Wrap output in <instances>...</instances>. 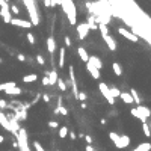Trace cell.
Returning <instances> with one entry per match:
<instances>
[{"instance_id": "20", "label": "cell", "mask_w": 151, "mask_h": 151, "mask_svg": "<svg viewBox=\"0 0 151 151\" xmlns=\"http://www.w3.org/2000/svg\"><path fill=\"white\" fill-rule=\"evenodd\" d=\"M151 150V144H148V142H144V144H139L133 151H150Z\"/></svg>"}, {"instance_id": "24", "label": "cell", "mask_w": 151, "mask_h": 151, "mask_svg": "<svg viewBox=\"0 0 151 151\" xmlns=\"http://www.w3.org/2000/svg\"><path fill=\"white\" fill-rule=\"evenodd\" d=\"M88 27H89V30H95L97 29V24H95V17L89 15V18H88Z\"/></svg>"}, {"instance_id": "4", "label": "cell", "mask_w": 151, "mask_h": 151, "mask_svg": "<svg viewBox=\"0 0 151 151\" xmlns=\"http://www.w3.org/2000/svg\"><path fill=\"white\" fill-rule=\"evenodd\" d=\"M0 15H2V18H3V21L6 23V24H9L11 23V20H12V14H11V11H9V5H3V6H0Z\"/></svg>"}, {"instance_id": "11", "label": "cell", "mask_w": 151, "mask_h": 151, "mask_svg": "<svg viewBox=\"0 0 151 151\" xmlns=\"http://www.w3.org/2000/svg\"><path fill=\"white\" fill-rule=\"evenodd\" d=\"M109 138H110V140L115 144V147L121 150V142H119V135H118V133H117V131H109Z\"/></svg>"}, {"instance_id": "2", "label": "cell", "mask_w": 151, "mask_h": 151, "mask_svg": "<svg viewBox=\"0 0 151 151\" xmlns=\"http://www.w3.org/2000/svg\"><path fill=\"white\" fill-rule=\"evenodd\" d=\"M98 89H100V92L103 94L104 98L107 100V103H109V104H115V98L110 95V89H109V86H107V85L103 83V82H101V83H98Z\"/></svg>"}, {"instance_id": "25", "label": "cell", "mask_w": 151, "mask_h": 151, "mask_svg": "<svg viewBox=\"0 0 151 151\" xmlns=\"http://www.w3.org/2000/svg\"><path fill=\"white\" fill-rule=\"evenodd\" d=\"M97 29L101 32V35H107V33H109L107 24H104V23H98V24H97Z\"/></svg>"}, {"instance_id": "44", "label": "cell", "mask_w": 151, "mask_h": 151, "mask_svg": "<svg viewBox=\"0 0 151 151\" xmlns=\"http://www.w3.org/2000/svg\"><path fill=\"white\" fill-rule=\"evenodd\" d=\"M85 151H95V150H94V147L89 144V145H86V147H85Z\"/></svg>"}, {"instance_id": "31", "label": "cell", "mask_w": 151, "mask_h": 151, "mask_svg": "<svg viewBox=\"0 0 151 151\" xmlns=\"http://www.w3.org/2000/svg\"><path fill=\"white\" fill-rule=\"evenodd\" d=\"M9 11H11V14L18 15V14H20V8L17 6V5H12V6H9Z\"/></svg>"}, {"instance_id": "30", "label": "cell", "mask_w": 151, "mask_h": 151, "mask_svg": "<svg viewBox=\"0 0 151 151\" xmlns=\"http://www.w3.org/2000/svg\"><path fill=\"white\" fill-rule=\"evenodd\" d=\"M109 89H110V95L113 97V98H117V97H119L121 91L118 89V88H109Z\"/></svg>"}, {"instance_id": "38", "label": "cell", "mask_w": 151, "mask_h": 151, "mask_svg": "<svg viewBox=\"0 0 151 151\" xmlns=\"http://www.w3.org/2000/svg\"><path fill=\"white\" fill-rule=\"evenodd\" d=\"M42 86H50V82H48V77L47 76L42 79Z\"/></svg>"}, {"instance_id": "37", "label": "cell", "mask_w": 151, "mask_h": 151, "mask_svg": "<svg viewBox=\"0 0 151 151\" xmlns=\"http://www.w3.org/2000/svg\"><path fill=\"white\" fill-rule=\"evenodd\" d=\"M17 59H18L20 62H26V56L23 55V53H18V55H17Z\"/></svg>"}, {"instance_id": "8", "label": "cell", "mask_w": 151, "mask_h": 151, "mask_svg": "<svg viewBox=\"0 0 151 151\" xmlns=\"http://www.w3.org/2000/svg\"><path fill=\"white\" fill-rule=\"evenodd\" d=\"M86 70L89 71V74L92 76V79H97V80L100 79V70H98V68H95L94 65H91L89 62H86Z\"/></svg>"}, {"instance_id": "9", "label": "cell", "mask_w": 151, "mask_h": 151, "mask_svg": "<svg viewBox=\"0 0 151 151\" xmlns=\"http://www.w3.org/2000/svg\"><path fill=\"white\" fill-rule=\"evenodd\" d=\"M47 50H48L50 55H53V53L58 50V47H56V41H55V38H53V37H48V38H47Z\"/></svg>"}, {"instance_id": "47", "label": "cell", "mask_w": 151, "mask_h": 151, "mask_svg": "<svg viewBox=\"0 0 151 151\" xmlns=\"http://www.w3.org/2000/svg\"><path fill=\"white\" fill-rule=\"evenodd\" d=\"M5 2H9V0H5Z\"/></svg>"}, {"instance_id": "21", "label": "cell", "mask_w": 151, "mask_h": 151, "mask_svg": "<svg viewBox=\"0 0 151 151\" xmlns=\"http://www.w3.org/2000/svg\"><path fill=\"white\" fill-rule=\"evenodd\" d=\"M130 95H131V98H133V103H136V104H140L142 98L139 97V94H138V91H136V89H131V91H130Z\"/></svg>"}, {"instance_id": "15", "label": "cell", "mask_w": 151, "mask_h": 151, "mask_svg": "<svg viewBox=\"0 0 151 151\" xmlns=\"http://www.w3.org/2000/svg\"><path fill=\"white\" fill-rule=\"evenodd\" d=\"M6 95H20L21 94V89L18 86H12V88H9V89H6V91H3Z\"/></svg>"}, {"instance_id": "1", "label": "cell", "mask_w": 151, "mask_h": 151, "mask_svg": "<svg viewBox=\"0 0 151 151\" xmlns=\"http://www.w3.org/2000/svg\"><path fill=\"white\" fill-rule=\"evenodd\" d=\"M23 3L27 9V14L30 17V23L32 26H38L39 24V14H38V8L35 0H23Z\"/></svg>"}, {"instance_id": "36", "label": "cell", "mask_w": 151, "mask_h": 151, "mask_svg": "<svg viewBox=\"0 0 151 151\" xmlns=\"http://www.w3.org/2000/svg\"><path fill=\"white\" fill-rule=\"evenodd\" d=\"M48 127L50 129H58L59 127V122L58 121H48Z\"/></svg>"}, {"instance_id": "32", "label": "cell", "mask_w": 151, "mask_h": 151, "mask_svg": "<svg viewBox=\"0 0 151 151\" xmlns=\"http://www.w3.org/2000/svg\"><path fill=\"white\" fill-rule=\"evenodd\" d=\"M26 38H27L29 44H32V46H33V44H35V35H33L32 32H29L27 35H26Z\"/></svg>"}, {"instance_id": "35", "label": "cell", "mask_w": 151, "mask_h": 151, "mask_svg": "<svg viewBox=\"0 0 151 151\" xmlns=\"http://www.w3.org/2000/svg\"><path fill=\"white\" fill-rule=\"evenodd\" d=\"M37 62H38L39 65H44V64H46V59H44L42 55H38V56H37Z\"/></svg>"}, {"instance_id": "3", "label": "cell", "mask_w": 151, "mask_h": 151, "mask_svg": "<svg viewBox=\"0 0 151 151\" xmlns=\"http://www.w3.org/2000/svg\"><path fill=\"white\" fill-rule=\"evenodd\" d=\"M118 33L121 35V37H124L126 39L131 41V42H139V37H138L136 33H133V32L124 29V27H119V29H118Z\"/></svg>"}, {"instance_id": "5", "label": "cell", "mask_w": 151, "mask_h": 151, "mask_svg": "<svg viewBox=\"0 0 151 151\" xmlns=\"http://www.w3.org/2000/svg\"><path fill=\"white\" fill-rule=\"evenodd\" d=\"M88 33H89V27H88V24L86 23H79L77 24V35H79V39H86L88 37Z\"/></svg>"}, {"instance_id": "39", "label": "cell", "mask_w": 151, "mask_h": 151, "mask_svg": "<svg viewBox=\"0 0 151 151\" xmlns=\"http://www.w3.org/2000/svg\"><path fill=\"white\" fill-rule=\"evenodd\" d=\"M83 138H85V140L88 142V144H92V136H89V135H85Z\"/></svg>"}, {"instance_id": "27", "label": "cell", "mask_w": 151, "mask_h": 151, "mask_svg": "<svg viewBox=\"0 0 151 151\" xmlns=\"http://www.w3.org/2000/svg\"><path fill=\"white\" fill-rule=\"evenodd\" d=\"M131 115H133V117H136L138 119H140L142 122H147V118H145V117H142V115H140L136 109H131Z\"/></svg>"}, {"instance_id": "28", "label": "cell", "mask_w": 151, "mask_h": 151, "mask_svg": "<svg viewBox=\"0 0 151 151\" xmlns=\"http://www.w3.org/2000/svg\"><path fill=\"white\" fill-rule=\"evenodd\" d=\"M68 131H70V130H68L65 126H64V127H60V129H59V138H62V139L67 138V136H68Z\"/></svg>"}, {"instance_id": "22", "label": "cell", "mask_w": 151, "mask_h": 151, "mask_svg": "<svg viewBox=\"0 0 151 151\" xmlns=\"http://www.w3.org/2000/svg\"><path fill=\"white\" fill-rule=\"evenodd\" d=\"M112 70H113L115 76H118V77L122 74V68H121V65L118 64V62H113V64H112Z\"/></svg>"}, {"instance_id": "41", "label": "cell", "mask_w": 151, "mask_h": 151, "mask_svg": "<svg viewBox=\"0 0 151 151\" xmlns=\"http://www.w3.org/2000/svg\"><path fill=\"white\" fill-rule=\"evenodd\" d=\"M6 107H8L6 101H5V100H0V109H6Z\"/></svg>"}, {"instance_id": "34", "label": "cell", "mask_w": 151, "mask_h": 151, "mask_svg": "<svg viewBox=\"0 0 151 151\" xmlns=\"http://www.w3.org/2000/svg\"><path fill=\"white\" fill-rule=\"evenodd\" d=\"M86 98H88V95H86L85 92H79V94H77V100H80V101H85Z\"/></svg>"}, {"instance_id": "7", "label": "cell", "mask_w": 151, "mask_h": 151, "mask_svg": "<svg viewBox=\"0 0 151 151\" xmlns=\"http://www.w3.org/2000/svg\"><path fill=\"white\" fill-rule=\"evenodd\" d=\"M101 37H103V41L106 42V46H107L109 50H112V51L117 50V41H115L109 33H107V35H101Z\"/></svg>"}, {"instance_id": "6", "label": "cell", "mask_w": 151, "mask_h": 151, "mask_svg": "<svg viewBox=\"0 0 151 151\" xmlns=\"http://www.w3.org/2000/svg\"><path fill=\"white\" fill-rule=\"evenodd\" d=\"M9 24H14L17 27H23V29H30L32 27V23L27 20H21V18H12Z\"/></svg>"}, {"instance_id": "18", "label": "cell", "mask_w": 151, "mask_h": 151, "mask_svg": "<svg viewBox=\"0 0 151 151\" xmlns=\"http://www.w3.org/2000/svg\"><path fill=\"white\" fill-rule=\"evenodd\" d=\"M119 97H121V100L126 103V104H131V103H133V98H131L130 92H121Z\"/></svg>"}, {"instance_id": "33", "label": "cell", "mask_w": 151, "mask_h": 151, "mask_svg": "<svg viewBox=\"0 0 151 151\" xmlns=\"http://www.w3.org/2000/svg\"><path fill=\"white\" fill-rule=\"evenodd\" d=\"M33 148H35V150H37V151H46V150H44V148H42V145L39 144V142H37V140H35V142H33Z\"/></svg>"}, {"instance_id": "40", "label": "cell", "mask_w": 151, "mask_h": 151, "mask_svg": "<svg viewBox=\"0 0 151 151\" xmlns=\"http://www.w3.org/2000/svg\"><path fill=\"white\" fill-rule=\"evenodd\" d=\"M64 41H65V46H67V47H71V39H70V37H65Z\"/></svg>"}, {"instance_id": "13", "label": "cell", "mask_w": 151, "mask_h": 151, "mask_svg": "<svg viewBox=\"0 0 151 151\" xmlns=\"http://www.w3.org/2000/svg\"><path fill=\"white\" fill-rule=\"evenodd\" d=\"M88 62H89L91 65H94L95 68H103V62L100 58H97V56H89V59H88Z\"/></svg>"}, {"instance_id": "42", "label": "cell", "mask_w": 151, "mask_h": 151, "mask_svg": "<svg viewBox=\"0 0 151 151\" xmlns=\"http://www.w3.org/2000/svg\"><path fill=\"white\" fill-rule=\"evenodd\" d=\"M42 100L46 101V103H48L50 101V95L48 94H42Z\"/></svg>"}, {"instance_id": "45", "label": "cell", "mask_w": 151, "mask_h": 151, "mask_svg": "<svg viewBox=\"0 0 151 151\" xmlns=\"http://www.w3.org/2000/svg\"><path fill=\"white\" fill-rule=\"evenodd\" d=\"M44 5L47 8H51V0H44Z\"/></svg>"}, {"instance_id": "17", "label": "cell", "mask_w": 151, "mask_h": 151, "mask_svg": "<svg viewBox=\"0 0 151 151\" xmlns=\"http://www.w3.org/2000/svg\"><path fill=\"white\" fill-rule=\"evenodd\" d=\"M119 142H121V148H127L130 145V138L127 135H119Z\"/></svg>"}, {"instance_id": "43", "label": "cell", "mask_w": 151, "mask_h": 151, "mask_svg": "<svg viewBox=\"0 0 151 151\" xmlns=\"http://www.w3.org/2000/svg\"><path fill=\"white\" fill-rule=\"evenodd\" d=\"M68 135H70V138L73 139V140H76V139H77V136H76V133H74V131H68Z\"/></svg>"}, {"instance_id": "23", "label": "cell", "mask_w": 151, "mask_h": 151, "mask_svg": "<svg viewBox=\"0 0 151 151\" xmlns=\"http://www.w3.org/2000/svg\"><path fill=\"white\" fill-rule=\"evenodd\" d=\"M12 86H17V83H15V82H6V83H0V92H3V91H6V89H9V88H12Z\"/></svg>"}, {"instance_id": "46", "label": "cell", "mask_w": 151, "mask_h": 151, "mask_svg": "<svg viewBox=\"0 0 151 151\" xmlns=\"http://www.w3.org/2000/svg\"><path fill=\"white\" fill-rule=\"evenodd\" d=\"M3 140H5V138H3V136H0V144H2Z\"/></svg>"}, {"instance_id": "29", "label": "cell", "mask_w": 151, "mask_h": 151, "mask_svg": "<svg viewBox=\"0 0 151 151\" xmlns=\"http://www.w3.org/2000/svg\"><path fill=\"white\" fill-rule=\"evenodd\" d=\"M56 85L59 86V89H60V91H67V83H65L64 80H62V79H58Z\"/></svg>"}, {"instance_id": "26", "label": "cell", "mask_w": 151, "mask_h": 151, "mask_svg": "<svg viewBox=\"0 0 151 151\" xmlns=\"http://www.w3.org/2000/svg\"><path fill=\"white\" fill-rule=\"evenodd\" d=\"M142 131H144V135L147 138H151V129L148 126V122H142Z\"/></svg>"}, {"instance_id": "14", "label": "cell", "mask_w": 151, "mask_h": 151, "mask_svg": "<svg viewBox=\"0 0 151 151\" xmlns=\"http://www.w3.org/2000/svg\"><path fill=\"white\" fill-rule=\"evenodd\" d=\"M48 76V82H50V86H55L56 85V82H58V79H59V76H58V71L56 70H53V71H50V73H47Z\"/></svg>"}, {"instance_id": "16", "label": "cell", "mask_w": 151, "mask_h": 151, "mask_svg": "<svg viewBox=\"0 0 151 151\" xmlns=\"http://www.w3.org/2000/svg\"><path fill=\"white\" fill-rule=\"evenodd\" d=\"M37 80H38V76L35 74V73L27 74V76L23 77V82H24V83H33V82H37Z\"/></svg>"}, {"instance_id": "12", "label": "cell", "mask_w": 151, "mask_h": 151, "mask_svg": "<svg viewBox=\"0 0 151 151\" xmlns=\"http://www.w3.org/2000/svg\"><path fill=\"white\" fill-rule=\"evenodd\" d=\"M136 110L142 115V117H145V118H148V117H151V109H148L147 106H142V104H138V107H136Z\"/></svg>"}, {"instance_id": "19", "label": "cell", "mask_w": 151, "mask_h": 151, "mask_svg": "<svg viewBox=\"0 0 151 151\" xmlns=\"http://www.w3.org/2000/svg\"><path fill=\"white\" fill-rule=\"evenodd\" d=\"M65 67V48H59V68Z\"/></svg>"}, {"instance_id": "10", "label": "cell", "mask_w": 151, "mask_h": 151, "mask_svg": "<svg viewBox=\"0 0 151 151\" xmlns=\"http://www.w3.org/2000/svg\"><path fill=\"white\" fill-rule=\"evenodd\" d=\"M77 55H79V58H80V60L82 62H88V59H89V55H88V51L85 50V47H77Z\"/></svg>"}]
</instances>
